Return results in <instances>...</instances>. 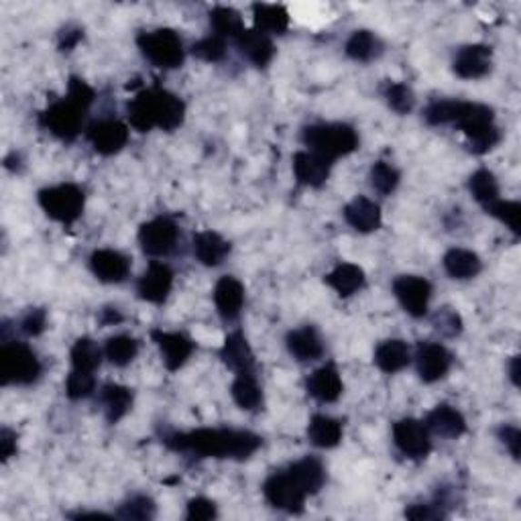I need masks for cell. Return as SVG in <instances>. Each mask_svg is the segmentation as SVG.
<instances>
[{
    "mask_svg": "<svg viewBox=\"0 0 521 521\" xmlns=\"http://www.w3.org/2000/svg\"><path fill=\"white\" fill-rule=\"evenodd\" d=\"M164 444L175 452H187L198 458L246 460L261 448L263 438L249 430L200 428L165 434Z\"/></svg>",
    "mask_w": 521,
    "mask_h": 521,
    "instance_id": "cell-1",
    "label": "cell"
},
{
    "mask_svg": "<svg viewBox=\"0 0 521 521\" xmlns=\"http://www.w3.org/2000/svg\"><path fill=\"white\" fill-rule=\"evenodd\" d=\"M126 113L135 131L147 133L151 129H161L172 133L184 125L185 105L175 94L155 86L136 94L126 106Z\"/></svg>",
    "mask_w": 521,
    "mask_h": 521,
    "instance_id": "cell-2",
    "label": "cell"
},
{
    "mask_svg": "<svg viewBox=\"0 0 521 521\" xmlns=\"http://www.w3.org/2000/svg\"><path fill=\"white\" fill-rule=\"evenodd\" d=\"M302 139L307 151L318 153V155L332 161V164L358 149L356 131L345 123L310 125L304 129Z\"/></svg>",
    "mask_w": 521,
    "mask_h": 521,
    "instance_id": "cell-3",
    "label": "cell"
},
{
    "mask_svg": "<svg viewBox=\"0 0 521 521\" xmlns=\"http://www.w3.org/2000/svg\"><path fill=\"white\" fill-rule=\"evenodd\" d=\"M44 366L39 356L23 343H5L0 348V377L3 386H33Z\"/></svg>",
    "mask_w": 521,
    "mask_h": 521,
    "instance_id": "cell-4",
    "label": "cell"
},
{
    "mask_svg": "<svg viewBox=\"0 0 521 521\" xmlns=\"http://www.w3.org/2000/svg\"><path fill=\"white\" fill-rule=\"evenodd\" d=\"M136 45H139L143 57L161 70H174V67L184 64V41L174 29L143 31L136 37Z\"/></svg>",
    "mask_w": 521,
    "mask_h": 521,
    "instance_id": "cell-5",
    "label": "cell"
},
{
    "mask_svg": "<svg viewBox=\"0 0 521 521\" xmlns=\"http://www.w3.org/2000/svg\"><path fill=\"white\" fill-rule=\"evenodd\" d=\"M88 108L82 106L65 94V98L51 102V105L39 113V126L62 141H74L84 129V118Z\"/></svg>",
    "mask_w": 521,
    "mask_h": 521,
    "instance_id": "cell-6",
    "label": "cell"
},
{
    "mask_svg": "<svg viewBox=\"0 0 521 521\" xmlns=\"http://www.w3.org/2000/svg\"><path fill=\"white\" fill-rule=\"evenodd\" d=\"M460 131L465 133L468 149L476 155H483V153H489L495 149L501 141V133L497 126H495V115L493 108L478 105V102H471L466 115L456 123Z\"/></svg>",
    "mask_w": 521,
    "mask_h": 521,
    "instance_id": "cell-7",
    "label": "cell"
},
{
    "mask_svg": "<svg viewBox=\"0 0 521 521\" xmlns=\"http://www.w3.org/2000/svg\"><path fill=\"white\" fill-rule=\"evenodd\" d=\"M39 206L51 220L70 226L82 216L84 206H86V195L75 184L51 185L39 192Z\"/></svg>",
    "mask_w": 521,
    "mask_h": 521,
    "instance_id": "cell-8",
    "label": "cell"
},
{
    "mask_svg": "<svg viewBox=\"0 0 521 521\" xmlns=\"http://www.w3.org/2000/svg\"><path fill=\"white\" fill-rule=\"evenodd\" d=\"M263 495L269 501V506L276 509L287 511V514H302L307 495L300 485L294 481L289 471L273 473L267 481L263 483Z\"/></svg>",
    "mask_w": 521,
    "mask_h": 521,
    "instance_id": "cell-9",
    "label": "cell"
},
{
    "mask_svg": "<svg viewBox=\"0 0 521 521\" xmlns=\"http://www.w3.org/2000/svg\"><path fill=\"white\" fill-rule=\"evenodd\" d=\"M179 241V228L169 216H157L145 222L139 230V245L149 257H165L172 253Z\"/></svg>",
    "mask_w": 521,
    "mask_h": 521,
    "instance_id": "cell-10",
    "label": "cell"
},
{
    "mask_svg": "<svg viewBox=\"0 0 521 521\" xmlns=\"http://www.w3.org/2000/svg\"><path fill=\"white\" fill-rule=\"evenodd\" d=\"M393 442L401 455L414 460H422L430 455L432 440L426 424L414 417H404L393 424Z\"/></svg>",
    "mask_w": 521,
    "mask_h": 521,
    "instance_id": "cell-11",
    "label": "cell"
},
{
    "mask_svg": "<svg viewBox=\"0 0 521 521\" xmlns=\"http://www.w3.org/2000/svg\"><path fill=\"white\" fill-rule=\"evenodd\" d=\"M393 294H396L401 307L414 318H424L428 314L432 284L428 279L417 276H401L393 281Z\"/></svg>",
    "mask_w": 521,
    "mask_h": 521,
    "instance_id": "cell-12",
    "label": "cell"
},
{
    "mask_svg": "<svg viewBox=\"0 0 521 521\" xmlns=\"http://www.w3.org/2000/svg\"><path fill=\"white\" fill-rule=\"evenodd\" d=\"M86 139L90 141L92 149L98 155H116L129 143V126L115 118H102V121L92 123L86 129Z\"/></svg>",
    "mask_w": 521,
    "mask_h": 521,
    "instance_id": "cell-13",
    "label": "cell"
},
{
    "mask_svg": "<svg viewBox=\"0 0 521 521\" xmlns=\"http://www.w3.org/2000/svg\"><path fill=\"white\" fill-rule=\"evenodd\" d=\"M174 287V271L169 265L153 261L136 281V294L149 304H164Z\"/></svg>",
    "mask_w": 521,
    "mask_h": 521,
    "instance_id": "cell-14",
    "label": "cell"
},
{
    "mask_svg": "<svg viewBox=\"0 0 521 521\" xmlns=\"http://www.w3.org/2000/svg\"><path fill=\"white\" fill-rule=\"evenodd\" d=\"M153 343L157 345L161 353V361H164L167 371H179L182 366L190 361L194 353V340L187 338L182 332H165V330H153L151 332Z\"/></svg>",
    "mask_w": 521,
    "mask_h": 521,
    "instance_id": "cell-15",
    "label": "cell"
},
{
    "mask_svg": "<svg viewBox=\"0 0 521 521\" xmlns=\"http://www.w3.org/2000/svg\"><path fill=\"white\" fill-rule=\"evenodd\" d=\"M416 366L424 383H436L448 375L452 366V355L440 343H422L416 355Z\"/></svg>",
    "mask_w": 521,
    "mask_h": 521,
    "instance_id": "cell-16",
    "label": "cell"
},
{
    "mask_svg": "<svg viewBox=\"0 0 521 521\" xmlns=\"http://www.w3.org/2000/svg\"><path fill=\"white\" fill-rule=\"evenodd\" d=\"M493 65V51L483 44L465 45L456 51L455 62V74L463 80H478L491 72Z\"/></svg>",
    "mask_w": 521,
    "mask_h": 521,
    "instance_id": "cell-17",
    "label": "cell"
},
{
    "mask_svg": "<svg viewBox=\"0 0 521 521\" xmlns=\"http://www.w3.org/2000/svg\"><path fill=\"white\" fill-rule=\"evenodd\" d=\"M90 269L102 284H121L131 273V259L115 249H98L90 255Z\"/></svg>",
    "mask_w": 521,
    "mask_h": 521,
    "instance_id": "cell-18",
    "label": "cell"
},
{
    "mask_svg": "<svg viewBox=\"0 0 521 521\" xmlns=\"http://www.w3.org/2000/svg\"><path fill=\"white\" fill-rule=\"evenodd\" d=\"M332 165H335L332 161L312 151H297L294 155V175L297 184L307 187H322L326 184Z\"/></svg>",
    "mask_w": 521,
    "mask_h": 521,
    "instance_id": "cell-19",
    "label": "cell"
},
{
    "mask_svg": "<svg viewBox=\"0 0 521 521\" xmlns=\"http://www.w3.org/2000/svg\"><path fill=\"white\" fill-rule=\"evenodd\" d=\"M306 389L314 399H318L320 404H335V401L343 396V379L336 371L335 365H324L320 369H316L306 381Z\"/></svg>",
    "mask_w": 521,
    "mask_h": 521,
    "instance_id": "cell-20",
    "label": "cell"
},
{
    "mask_svg": "<svg viewBox=\"0 0 521 521\" xmlns=\"http://www.w3.org/2000/svg\"><path fill=\"white\" fill-rule=\"evenodd\" d=\"M235 41H236V47L241 49V54L257 67H267L271 64L273 55H276V45H273L271 37L267 35V33H263L255 27L245 29Z\"/></svg>",
    "mask_w": 521,
    "mask_h": 521,
    "instance_id": "cell-21",
    "label": "cell"
},
{
    "mask_svg": "<svg viewBox=\"0 0 521 521\" xmlns=\"http://www.w3.org/2000/svg\"><path fill=\"white\" fill-rule=\"evenodd\" d=\"M216 310L225 320H235L245 306V286L233 276L218 279L215 287Z\"/></svg>",
    "mask_w": 521,
    "mask_h": 521,
    "instance_id": "cell-22",
    "label": "cell"
},
{
    "mask_svg": "<svg viewBox=\"0 0 521 521\" xmlns=\"http://www.w3.org/2000/svg\"><path fill=\"white\" fill-rule=\"evenodd\" d=\"M343 215H345V220L348 222V226H353L356 233L369 235L381 226L379 204L365 198V195H356L353 202H348Z\"/></svg>",
    "mask_w": 521,
    "mask_h": 521,
    "instance_id": "cell-23",
    "label": "cell"
},
{
    "mask_svg": "<svg viewBox=\"0 0 521 521\" xmlns=\"http://www.w3.org/2000/svg\"><path fill=\"white\" fill-rule=\"evenodd\" d=\"M424 424L432 434L442 436V438H460L466 432L465 416L448 404L436 406Z\"/></svg>",
    "mask_w": 521,
    "mask_h": 521,
    "instance_id": "cell-24",
    "label": "cell"
},
{
    "mask_svg": "<svg viewBox=\"0 0 521 521\" xmlns=\"http://www.w3.org/2000/svg\"><path fill=\"white\" fill-rule=\"evenodd\" d=\"M220 358L235 373H255V355L243 332L236 330L226 336L220 348Z\"/></svg>",
    "mask_w": 521,
    "mask_h": 521,
    "instance_id": "cell-25",
    "label": "cell"
},
{
    "mask_svg": "<svg viewBox=\"0 0 521 521\" xmlns=\"http://www.w3.org/2000/svg\"><path fill=\"white\" fill-rule=\"evenodd\" d=\"M286 345L289 355H292L296 361L302 363L316 361V358H320L324 355L322 336L314 326H302L292 330L286 338Z\"/></svg>",
    "mask_w": 521,
    "mask_h": 521,
    "instance_id": "cell-26",
    "label": "cell"
},
{
    "mask_svg": "<svg viewBox=\"0 0 521 521\" xmlns=\"http://www.w3.org/2000/svg\"><path fill=\"white\" fill-rule=\"evenodd\" d=\"M194 255L206 267H218L230 255V243L215 230H202L194 235Z\"/></svg>",
    "mask_w": 521,
    "mask_h": 521,
    "instance_id": "cell-27",
    "label": "cell"
},
{
    "mask_svg": "<svg viewBox=\"0 0 521 521\" xmlns=\"http://www.w3.org/2000/svg\"><path fill=\"white\" fill-rule=\"evenodd\" d=\"M100 404L105 409V417L108 424H118L131 412L133 407V389L118 386V383H106L100 389Z\"/></svg>",
    "mask_w": 521,
    "mask_h": 521,
    "instance_id": "cell-28",
    "label": "cell"
},
{
    "mask_svg": "<svg viewBox=\"0 0 521 521\" xmlns=\"http://www.w3.org/2000/svg\"><path fill=\"white\" fill-rule=\"evenodd\" d=\"M365 271L355 263H338L326 277L324 284L330 286L340 297H350L365 287Z\"/></svg>",
    "mask_w": 521,
    "mask_h": 521,
    "instance_id": "cell-29",
    "label": "cell"
},
{
    "mask_svg": "<svg viewBox=\"0 0 521 521\" xmlns=\"http://www.w3.org/2000/svg\"><path fill=\"white\" fill-rule=\"evenodd\" d=\"M373 361L383 373L396 375L399 371H404L406 366L412 363V353H409V346L404 340L391 338L383 340V343L375 348Z\"/></svg>",
    "mask_w": 521,
    "mask_h": 521,
    "instance_id": "cell-30",
    "label": "cell"
},
{
    "mask_svg": "<svg viewBox=\"0 0 521 521\" xmlns=\"http://www.w3.org/2000/svg\"><path fill=\"white\" fill-rule=\"evenodd\" d=\"M230 396L245 412H257L263 407V389L255 373H236L233 386H230Z\"/></svg>",
    "mask_w": 521,
    "mask_h": 521,
    "instance_id": "cell-31",
    "label": "cell"
},
{
    "mask_svg": "<svg viewBox=\"0 0 521 521\" xmlns=\"http://www.w3.org/2000/svg\"><path fill=\"white\" fill-rule=\"evenodd\" d=\"M294 481L302 486L306 495H316L326 483V468L318 458L306 456L287 468Z\"/></svg>",
    "mask_w": 521,
    "mask_h": 521,
    "instance_id": "cell-32",
    "label": "cell"
},
{
    "mask_svg": "<svg viewBox=\"0 0 521 521\" xmlns=\"http://www.w3.org/2000/svg\"><path fill=\"white\" fill-rule=\"evenodd\" d=\"M307 440L318 448H335L343 440V424L336 417L316 414L307 424Z\"/></svg>",
    "mask_w": 521,
    "mask_h": 521,
    "instance_id": "cell-33",
    "label": "cell"
},
{
    "mask_svg": "<svg viewBox=\"0 0 521 521\" xmlns=\"http://www.w3.org/2000/svg\"><path fill=\"white\" fill-rule=\"evenodd\" d=\"M255 29H259L267 35H284L289 27V13L281 5H253Z\"/></svg>",
    "mask_w": 521,
    "mask_h": 521,
    "instance_id": "cell-34",
    "label": "cell"
},
{
    "mask_svg": "<svg viewBox=\"0 0 521 521\" xmlns=\"http://www.w3.org/2000/svg\"><path fill=\"white\" fill-rule=\"evenodd\" d=\"M444 271L452 279H473L483 269V261L476 253L468 249H450L442 259Z\"/></svg>",
    "mask_w": 521,
    "mask_h": 521,
    "instance_id": "cell-35",
    "label": "cell"
},
{
    "mask_svg": "<svg viewBox=\"0 0 521 521\" xmlns=\"http://www.w3.org/2000/svg\"><path fill=\"white\" fill-rule=\"evenodd\" d=\"M345 51L350 59H355V62L369 64L383 54V41L375 35L373 31L361 29V31H355L353 35L348 37Z\"/></svg>",
    "mask_w": 521,
    "mask_h": 521,
    "instance_id": "cell-36",
    "label": "cell"
},
{
    "mask_svg": "<svg viewBox=\"0 0 521 521\" xmlns=\"http://www.w3.org/2000/svg\"><path fill=\"white\" fill-rule=\"evenodd\" d=\"M468 106H471V102L465 100H434L424 110V118L430 126L456 125L466 115Z\"/></svg>",
    "mask_w": 521,
    "mask_h": 521,
    "instance_id": "cell-37",
    "label": "cell"
},
{
    "mask_svg": "<svg viewBox=\"0 0 521 521\" xmlns=\"http://www.w3.org/2000/svg\"><path fill=\"white\" fill-rule=\"evenodd\" d=\"M210 25L215 29V35L225 39H236L245 31L243 16L230 6H215L210 11Z\"/></svg>",
    "mask_w": 521,
    "mask_h": 521,
    "instance_id": "cell-38",
    "label": "cell"
},
{
    "mask_svg": "<svg viewBox=\"0 0 521 521\" xmlns=\"http://www.w3.org/2000/svg\"><path fill=\"white\" fill-rule=\"evenodd\" d=\"M70 358H72V366L75 371L94 373L102 363V350L92 338L82 336L74 343L70 350Z\"/></svg>",
    "mask_w": 521,
    "mask_h": 521,
    "instance_id": "cell-39",
    "label": "cell"
},
{
    "mask_svg": "<svg viewBox=\"0 0 521 521\" xmlns=\"http://www.w3.org/2000/svg\"><path fill=\"white\" fill-rule=\"evenodd\" d=\"M468 190H471L473 198L481 204V206H489L495 200H499V184L497 177L493 175L489 169H478L468 179Z\"/></svg>",
    "mask_w": 521,
    "mask_h": 521,
    "instance_id": "cell-40",
    "label": "cell"
},
{
    "mask_svg": "<svg viewBox=\"0 0 521 521\" xmlns=\"http://www.w3.org/2000/svg\"><path fill=\"white\" fill-rule=\"evenodd\" d=\"M136 353H139V343L129 335H116L106 340L105 356L115 366H126L135 361Z\"/></svg>",
    "mask_w": 521,
    "mask_h": 521,
    "instance_id": "cell-41",
    "label": "cell"
},
{
    "mask_svg": "<svg viewBox=\"0 0 521 521\" xmlns=\"http://www.w3.org/2000/svg\"><path fill=\"white\" fill-rule=\"evenodd\" d=\"M157 506L155 501L147 495H133V497L126 499L121 507L116 511V517L129 519V521H149L155 517Z\"/></svg>",
    "mask_w": 521,
    "mask_h": 521,
    "instance_id": "cell-42",
    "label": "cell"
},
{
    "mask_svg": "<svg viewBox=\"0 0 521 521\" xmlns=\"http://www.w3.org/2000/svg\"><path fill=\"white\" fill-rule=\"evenodd\" d=\"M369 179H371V185L375 192L381 195H391L397 190V185L401 182V174L391 164H387V161H377V164L371 167Z\"/></svg>",
    "mask_w": 521,
    "mask_h": 521,
    "instance_id": "cell-43",
    "label": "cell"
},
{
    "mask_svg": "<svg viewBox=\"0 0 521 521\" xmlns=\"http://www.w3.org/2000/svg\"><path fill=\"white\" fill-rule=\"evenodd\" d=\"M383 96H386L389 108L396 110L397 115H409L416 106L414 90L404 82H389Z\"/></svg>",
    "mask_w": 521,
    "mask_h": 521,
    "instance_id": "cell-44",
    "label": "cell"
},
{
    "mask_svg": "<svg viewBox=\"0 0 521 521\" xmlns=\"http://www.w3.org/2000/svg\"><path fill=\"white\" fill-rule=\"evenodd\" d=\"M486 215H491L493 218H497L499 222H503L511 233L516 236H519V216H521V206L519 202H509V200H495L489 206H485Z\"/></svg>",
    "mask_w": 521,
    "mask_h": 521,
    "instance_id": "cell-45",
    "label": "cell"
},
{
    "mask_svg": "<svg viewBox=\"0 0 521 521\" xmlns=\"http://www.w3.org/2000/svg\"><path fill=\"white\" fill-rule=\"evenodd\" d=\"M192 54L198 59H202V62L218 64L226 55V39L212 33V35L195 41V44L192 45Z\"/></svg>",
    "mask_w": 521,
    "mask_h": 521,
    "instance_id": "cell-46",
    "label": "cell"
},
{
    "mask_svg": "<svg viewBox=\"0 0 521 521\" xmlns=\"http://www.w3.org/2000/svg\"><path fill=\"white\" fill-rule=\"evenodd\" d=\"M94 389H96V379H94V373L72 369V373L67 375L65 396L70 399H74V401L86 399L92 396Z\"/></svg>",
    "mask_w": 521,
    "mask_h": 521,
    "instance_id": "cell-47",
    "label": "cell"
},
{
    "mask_svg": "<svg viewBox=\"0 0 521 521\" xmlns=\"http://www.w3.org/2000/svg\"><path fill=\"white\" fill-rule=\"evenodd\" d=\"M432 326L438 330L442 336L455 338L460 335V332H463V320H460V316L455 310H450V307H442V310H438L432 316Z\"/></svg>",
    "mask_w": 521,
    "mask_h": 521,
    "instance_id": "cell-48",
    "label": "cell"
},
{
    "mask_svg": "<svg viewBox=\"0 0 521 521\" xmlns=\"http://www.w3.org/2000/svg\"><path fill=\"white\" fill-rule=\"evenodd\" d=\"M19 328L23 335L39 336L41 332L47 328V312L44 307H31V310L21 318Z\"/></svg>",
    "mask_w": 521,
    "mask_h": 521,
    "instance_id": "cell-49",
    "label": "cell"
},
{
    "mask_svg": "<svg viewBox=\"0 0 521 521\" xmlns=\"http://www.w3.org/2000/svg\"><path fill=\"white\" fill-rule=\"evenodd\" d=\"M444 501H436V503H416V506H409L406 509V517L407 519H416V521H428V519H442L446 517V511H444Z\"/></svg>",
    "mask_w": 521,
    "mask_h": 521,
    "instance_id": "cell-50",
    "label": "cell"
},
{
    "mask_svg": "<svg viewBox=\"0 0 521 521\" xmlns=\"http://www.w3.org/2000/svg\"><path fill=\"white\" fill-rule=\"evenodd\" d=\"M185 517L190 521H206V519H215L218 517V509L216 503L210 501L206 497H195L190 503H187V511Z\"/></svg>",
    "mask_w": 521,
    "mask_h": 521,
    "instance_id": "cell-51",
    "label": "cell"
},
{
    "mask_svg": "<svg viewBox=\"0 0 521 521\" xmlns=\"http://www.w3.org/2000/svg\"><path fill=\"white\" fill-rule=\"evenodd\" d=\"M67 96L74 98L75 102H80L82 106L90 108L94 98H96V92H94L82 78H78V75H72L70 82H67Z\"/></svg>",
    "mask_w": 521,
    "mask_h": 521,
    "instance_id": "cell-52",
    "label": "cell"
},
{
    "mask_svg": "<svg viewBox=\"0 0 521 521\" xmlns=\"http://www.w3.org/2000/svg\"><path fill=\"white\" fill-rule=\"evenodd\" d=\"M499 440L506 444V448L511 452V456L519 460V446H521V432L517 426H501Z\"/></svg>",
    "mask_w": 521,
    "mask_h": 521,
    "instance_id": "cell-53",
    "label": "cell"
},
{
    "mask_svg": "<svg viewBox=\"0 0 521 521\" xmlns=\"http://www.w3.org/2000/svg\"><path fill=\"white\" fill-rule=\"evenodd\" d=\"M82 39H84V29L75 27V25H67V27L59 33L57 47H59V51H72L75 45L80 44Z\"/></svg>",
    "mask_w": 521,
    "mask_h": 521,
    "instance_id": "cell-54",
    "label": "cell"
},
{
    "mask_svg": "<svg viewBox=\"0 0 521 521\" xmlns=\"http://www.w3.org/2000/svg\"><path fill=\"white\" fill-rule=\"evenodd\" d=\"M16 455V434L11 428H3L0 432V458L3 463L11 460Z\"/></svg>",
    "mask_w": 521,
    "mask_h": 521,
    "instance_id": "cell-55",
    "label": "cell"
},
{
    "mask_svg": "<svg viewBox=\"0 0 521 521\" xmlns=\"http://www.w3.org/2000/svg\"><path fill=\"white\" fill-rule=\"evenodd\" d=\"M123 320H125L123 312L118 310V307H113V306L102 307L100 314H98V324H100L102 328H106V326H116V324H121Z\"/></svg>",
    "mask_w": 521,
    "mask_h": 521,
    "instance_id": "cell-56",
    "label": "cell"
},
{
    "mask_svg": "<svg viewBox=\"0 0 521 521\" xmlns=\"http://www.w3.org/2000/svg\"><path fill=\"white\" fill-rule=\"evenodd\" d=\"M509 379L514 386H519V356H514L509 363Z\"/></svg>",
    "mask_w": 521,
    "mask_h": 521,
    "instance_id": "cell-57",
    "label": "cell"
},
{
    "mask_svg": "<svg viewBox=\"0 0 521 521\" xmlns=\"http://www.w3.org/2000/svg\"><path fill=\"white\" fill-rule=\"evenodd\" d=\"M72 517H75V519H86V517H105V519H110V516L100 514V511H80V514H74Z\"/></svg>",
    "mask_w": 521,
    "mask_h": 521,
    "instance_id": "cell-58",
    "label": "cell"
}]
</instances>
